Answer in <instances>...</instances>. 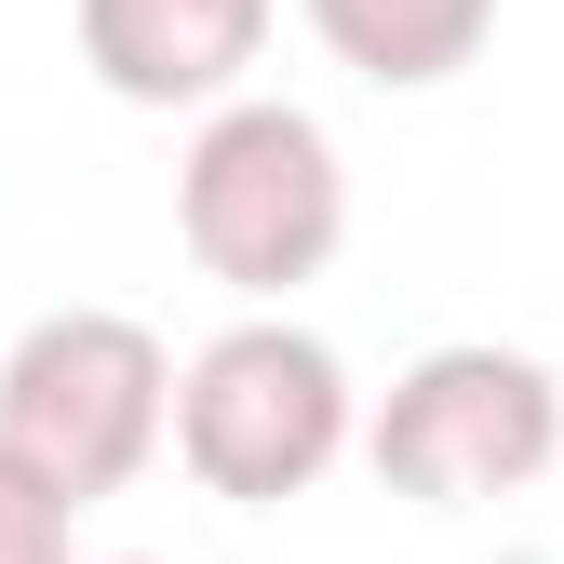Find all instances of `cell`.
Here are the masks:
<instances>
[{"label":"cell","instance_id":"obj_2","mask_svg":"<svg viewBox=\"0 0 564 564\" xmlns=\"http://www.w3.org/2000/svg\"><path fill=\"white\" fill-rule=\"evenodd\" d=\"M162 444L188 457L202 498L282 511V498H310V484L364 444V390H349L336 336H310L296 310H242V323H216V336L175 364Z\"/></svg>","mask_w":564,"mask_h":564},{"label":"cell","instance_id":"obj_6","mask_svg":"<svg viewBox=\"0 0 564 564\" xmlns=\"http://www.w3.org/2000/svg\"><path fill=\"white\" fill-rule=\"evenodd\" d=\"M310 41L377 95H444L457 67L498 41V0H296Z\"/></svg>","mask_w":564,"mask_h":564},{"label":"cell","instance_id":"obj_4","mask_svg":"<svg viewBox=\"0 0 564 564\" xmlns=\"http://www.w3.org/2000/svg\"><path fill=\"white\" fill-rule=\"evenodd\" d=\"M364 457L390 498L416 511H484V498H524V484L564 457V377L511 336H444L377 390L364 416Z\"/></svg>","mask_w":564,"mask_h":564},{"label":"cell","instance_id":"obj_7","mask_svg":"<svg viewBox=\"0 0 564 564\" xmlns=\"http://www.w3.org/2000/svg\"><path fill=\"white\" fill-rule=\"evenodd\" d=\"M67 524H82V511H67L54 484H28L14 457H0V564H67Z\"/></svg>","mask_w":564,"mask_h":564},{"label":"cell","instance_id":"obj_8","mask_svg":"<svg viewBox=\"0 0 564 564\" xmlns=\"http://www.w3.org/2000/svg\"><path fill=\"white\" fill-rule=\"evenodd\" d=\"M108 564H162V551H108Z\"/></svg>","mask_w":564,"mask_h":564},{"label":"cell","instance_id":"obj_3","mask_svg":"<svg viewBox=\"0 0 564 564\" xmlns=\"http://www.w3.org/2000/svg\"><path fill=\"white\" fill-rule=\"evenodd\" d=\"M162 416H175V349L134 310H54L0 349V457L54 484L67 511L121 498L162 457Z\"/></svg>","mask_w":564,"mask_h":564},{"label":"cell","instance_id":"obj_1","mask_svg":"<svg viewBox=\"0 0 564 564\" xmlns=\"http://www.w3.org/2000/svg\"><path fill=\"white\" fill-rule=\"evenodd\" d=\"M175 242L202 256V282H229L242 310H282L349 242V162H336V134L296 95H256V82L216 95V108H188Z\"/></svg>","mask_w":564,"mask_h":564},{"label":"cell","instance_id":"obj_5","mask_svg":"<svg viewBox=\"0 0 564 564\" xmlns=\"http://www.w3.org/2000/svg\"><path fill=\"white\" fill-rule=\"evenodd\" d=\"M269 14L282 0H67V28H82V67H95V95L121 108H216L256 82V54H269Z\"/></svg>","mask_w":564,"mask_h":564}]
</instances>
